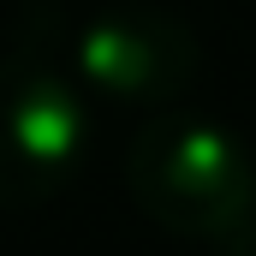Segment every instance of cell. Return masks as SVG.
<instances>
[{
	"mask_svg": "<svg viewBox=\"0 0 256 256\" xmlns=\"http://www.w3.org/2000/svg\"><path fill=\"white\" fill-rule=\"evenodd\" d=\"M126 185L137 208L179 238H244L256 214V161L214 120L173 114L131 137Z\"/></svg>",
	"mask_w": 256,
	"mask_h": 256,
	"instance_id": "obj_1",
	"label": "cell"
},
{
	"mask_svg": "<svg viewBox=\"0 0 256 256\" xmlns=\"http://www.w3.org/2000/svg\"><path fill=\"white\" fill-rule=\"evenodd\" d=\"M72 78L114 108H167L196 78V36L161 6H108L84 24Z\"/></svg>",
	"mask_w": 256,
	"mask_h": 256,
	"instance_id": "obj_3",
	"label": "cell"
},
{
	"mask_svg": "<svg viewBox=\"0 0 256 256\" xmlns=\"http://www.w3.org/2000/svg\"><path fill=\"white\" fill-rule=\"evenodd\" d=\"M90 155V102L36 48L0 60V208H36L78 179Z\"/></svg>",
	"mask_w": 256,
	"mask_h": 256,
	"instance_id": "obj_2",
	"label": "cell"
},
{
	"mask_svg": "<svg viewBox=\"0 0 256 256\" xmlns=\"http://www.w3.org/2000/svg\"><path fill=\"white\" fill-rule=\"evenodd\" d=\"M238 256H256V232H244V250H238Z\"/></svg>",
	"mask_w": 256,
	"mask_h": 256,
	"instance_id": "obj_4",
	"label": "cell"
}]
</instances>
